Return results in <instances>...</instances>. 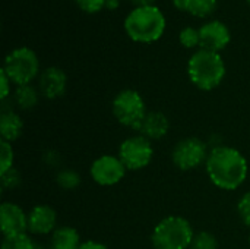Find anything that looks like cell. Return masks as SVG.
Here are the masks:
<instances>
[{
	"label": "cell",
	"mask_w": 250,
	"mask_h": 249,
	"mask_svg": "<svg viewBox=\"0 0 250 249\" xmlns=\"http://www.w3.org/2000/svg\"><path fill=\"white\" fill-rule=\"evenodd\" d=\"M217 0H185V12L196 18H208L217 9Z\"/></svg>",
	"instance_id": "ac0fdd59"
},
{
	"label": "cell",
	"mask_w": 250,
	"mask_h": 249,
	"mask_svg": "<svg viewBox=\"0 0 250 249\" xmlns=\"http://www.w3.org/2000/svg\"><path fill=\"white\" fill-rule=\"evenodd\" d=\"M0 229L3 236L28 233V213L15 203L0 205Z\"/></svg>",
	"instance_id": "8fae6325"
},
{
	"label": "cell",
	"mask_w": 250,
	"mask_h": 249,
	"mask_svg": "<svg viewBox=\"0 0 250 249\" xmlns=\"http://www.w3.org/2000/svg\"><path fill=\"white\" fill-rule=\"evenodd\" d=\"M218 248H220L218 239L215 238V235H214V233L207 232V230H202V232L195 233L193 241H192V244H190V249H218Z\"/></svg>",
	"instance_id": "44dd1931"
},
{
	"label": "cell",
	"mask_w": 250,
	"mask_h": 249,
	"mask_svg": "<svg viewBox=\"0 0 250 249\" xmlns=\"http://www.w3.org/2000/svg\"><path fill=\"white\" fill-rule=\"evenodd\" d=\"M195 232L190 222L182 216L161 219L151 235L154 249H190Z\"/></svg>",
	"instance_id": "277c9868"
},
{
	"label": "cell",
	"mask_w": 250,
	"mask_h": 249,
	"mask_svg": "<svg viewBox=\"0 0 250 249\" xmlns=\"http://www.w3.org/2000/svg\"><path fill=\"white\" fill-rule=\"evenodd\" d=\"M57 229V213L47 204H38L28 213V233L51 235Z\"/></svg>",
	"instance_id": "4fadbf2b"
},
{
	"label": "cell",
	"mask_w": 250,
	"mask_h": 249,
	"mask_svg": "<svg viewBox=\"0 0 250 249\" xmlns=\"http://www.w3.org/2000/svg\"><path fill=\"white\" fill-rule=\"evenodd\" d=\"M0 182H1V188L3 189H15L16 186L21 185V175L13 167V169L7 170L6 173L0 175Z\"/></svg>",
	"instance_id": "d4e9b609"
},
{
	"label": "cell",
	"mask_w": 250,
	"mask_h": 249,
	"mask_svg": "<svg viewBox=\"0 0 250 249\" xmlns=\"http://www.w3.org/2000/svg\"><path fill=\"white\" fill-rule=\"evenodd\" d=\"M75 3L85 13H98L105 7V0H75Z\"/></svg>",
	"instance_id": "484cf974"
},
{
	"label": "cell",
	"mask_w": 250,
	"mask_h": 249,
	"mask_svg": "<svg viewBox=\"0 0 250 249\" xmlns=\"http://www.w3.org/2000/svg\"><path fill=\"white\" fill-rule=\"evenodd\" d=\"M170 120L161 112H148L138 128V134L148 138L149 141H157L168 134Z\"/></svg>",
	"instance_id": "5bb4252c"
},
{
	"label": "cell",
	"mask_w": 250,
	"mask_h": 249,
	"mask_svg": "<svg viewBox=\"0 0 250 249\" xmlns=\"http://www.w3.org/2000/svg\"><path fill=\"white\" fill-rule=\"evenodd\" d=\"M37 88L40 94L47 100L60 98L67 88V75L64 73L63 69L57 66L45 68L38 76Z\"/></svg>",
	"instance_id": "7c38bea8"
},
{
	"label": "cell",
	"mask_w": 250,
	"mask_h": 249,
	"mask_svg": "<svg viewBox=\"0 0 250 249\" xmlns=\"http://www.w3.org/2000/svg\"><path fill=\"white\" fill-rule=\"evenodd\" d=\"M249 245H250V233H249Z\"/></svg>",
	"instance_id": "4dcf8cb0"
},
{
	"label": "cell",
	"mask_w": 250,
	"mask_h": 249,
	"mask_svg": "<svg viewBox=\"0 0 250 249\" xmlns=\"http://www.w3.org/2000/svg\"><path fill=\"white\" fill-rule=\"evenodd\" d=\"M119 158L127 169V172H138L148 167L154 157V147L152 141L142 135H133L126 138L117 153Z\"/></svg>",
	"instance_id": "52a82bcc"
},
{
	"label": "cell",
	"mask_w": 250,
	"mask_h": 249,
	"mask_svg": "<svg viewBox=\"0 0 250 249\" xmlns=\"http://www.w3.org/2000/svg\"><path fill=\"white\" fill-rule=\"evenodd\" d=\"M40 91L32 84L28 85H19L13 91V103L21 110H31L38 104L40 100Z\"/></svg>",
	"instance_id": "e0dca14e"
},
{
	"label": "cell",
	"mask_w": 250,
	"mask_h": 249,
	"mask_svg": "<svg viewBox=\"0 0 250 249\" xmlns=\"http://www.w3.org/2000/svg\"><path fill=\"white\" fill-rule=\"evenodd\" d=\"M205 170L214 186L223 191H234L246 182L249 163L237 148L217 145L209 150Z\"/></svg>",
	"instance_id": "6da1fadb"
},
{
	"label": "cell",
	"mask_w": 250,
	"mask_h": 249,
	"mask_svg": "<svg viewBox=\"0 0 250 249\" xmlns=\"http://www.w3.org/2000/svg\"><path fill=\"white\" fill-rule=\"evenodd\" d=\"M120 4V0H105V9L108 10H116Z\"/></svg>",
	"instance_id": "f546056e"
},
{
	"label": "cell",
	"mask_w": 250,
	"mask_h": 249,
	"mask_svg": "<svg viewBox=\"0 0 250 249\" xmlns=\"http://www.w3.org/2000/svg\"><path fill=\"white\" fill-rule=\"evenodd\" d=\"M10 90H12V81L9 79V76L4 73V70H0V100L4 103L9 95H10Z\"/></svg>",
	"instance_id": "4316f807"
},
{
	"label": "cell",
	"mask_w": 250,
	"mask_h": 249,
	"mask_svg": "<svg viewBox=\"0 0 250 249\" xmlns=\"http://www.w3.org/2000/svg\"><path fill=\"white\" fill-rule=\"evenodd\" d=\"M111 112L114 119L133 131H138L141 122L146 116V104L136 90H123L113 98Z\"/></svg>",
	"instance_id": "8992f818"
},
{
	"label": "cell",
	"mask_w": 250,
	"mask_h": 249,
	"mask_svg": "<svg viewBox=\"0 0 250 249\" xmlns=\"http://www.w3.org/2000/svg\"><path fill=\"white\" fill-rule=\"evenodd\" d=\"M188 75L196 88L212 91L226 78V63L220 53L199 48L188 60Z\"/></svg>",
	"instance_id": "3957f363"
},
{
	"label": "cell",
	"mask_w": 250,
	"mask_h": 249,
	"mask_svg": "<svg viewBox=\"0 0 250 249\" xmlns=\"http://www.w3.org/2000/svg\"><path fill=\"white\" fill-rule=\"evenodd\" d=\"M237 213L243 225L250 230V192L242 195V198L237 203Z\"/></svg>",
	"instance_id": "cb8c5ba5"
},
{
	"label": "cell",
	"mask_w": 250,
	"mask_h": 249,
	"mask_svg": "<svg viewBox=\"0 0 250 249\" xmlns=\"http://www.w3.org/2000/svg\"><path fill=\"white\" fill-rule=\"evenodd\" d=\"M180 44L185 48H195L201 44V37H199V29L193 28V26H185L180 31L179 35Z\"/></svg>",
	"instance_id": "603a6c76"
},
{
	"label": "cell",
	"mask_w": 250,
	"mask_h": 249,
	"mask_svg": "<svg viewBox=\"0 0 250 249\" xmlns=\"http://www.w3.org/2000/svg\"><path fill=\"white\" fill-rule=\"evenodd\" d=\"M78 249H108L107 245L101 244V242H97V241H85L81 244V247Z\"/></svg>",
	"instance_id": "83f0119b"
},
{
	"label": "cell",
	"mask_w": 250,
	"mask_h": 249,
	"mask_svg": "<svg viewBox=\"0 0 250 249\" xmlns=\"http://www.w3.org/2000/svg\"><path fill=\"white\" fill-rule=\"evenodd\" d=\"M248 3H249V4H250V0H248Z\"/></svg>",
	"instance_id": "1f68e13d"
},
{
	"label": "cell",
	"mask_w": 250,
	"mask_h": 249,
	"mask_svg": "<svg viewBox=\"0 0 250 249\" xmlns=\"http://www.w3.org/2000/svg\"><path fill=\"white\" fill-rule=\"evenodd\" d=\"M48 249H54V248H51V247H50V248H48Z\"/></svg>",
	"instance_id": "d6a6232c"
},
{
	"label": "cell",
	"mask_w": 250,
	"mask_h": 249,
	"mask_svg": "<svg viewBox=\"0 0 250 249\" xmlns=\"http://www.w3.org/2000/svg\"><path fill=\"white\" fill-rule=\"evenodd\" d=\"M56 183L63 191H75L81 185V176L72 169H63L56 175Z\"/></svg>",
	"instance_id": "ffe728a7"
},
{
	"label": "cell",
	"mask_w": 250,
	"mask_h": 249,
	"mask_svg": "<svg viewBox=\"0 0 250 249\" xmlns=\"http://www.w3.org/2000/svg\"><path fill=\"white\" fill-rule=\"evenodd\" d=\"M81 235L72 226H57L51 233L50 247L54 249H78L81 247Z\"/></svg>",
	"instance_id": "2e32d148"
},
{
	"label": "cell",
	"mask_w": 250,
	"mask_h": 249,
	"mask_svg": "<svg viewBox=\"0 0 250 249\" xmlns=\"http://www.w3.org/2000/svg\"><path fill=\"white\" fill-rule=\"evenodd\" d=\"M135 7H142V6H154L157 0H129Z\"/></svg>",
	"instance_id": "f1b7e54d"
},
{
	"label": "cell",
	"mask_w": 250,
	"mask_h": 249,
	"mask_svg": "<svg viewBox=\"0 0 250 249\" xmlns=\"http://www.w3.org/2000/svg\"><path fill=\"white\" fill-rule=\"evenodd\" d=\"M1 249H41L38 244L28 233L13 235V236H3Z\"/></svg>",
	"instance_id": "d6986e66"
},
{
	"label": "cell",
	"mask_w": 250,
	"mask_h": 249,
	"mask_svg": "<svg viewBox=\"0 0 250 249\" xmlns=\"http://www.w3.org/2000/svg\"><path fill=\"white\" fill-rule=\"evenodd\" d=\"M1 69L16 87L32 84V81L41 73L38 56L29 47H18L12 50L6 56Z\"/></svg>",
	"instance_id": "5b68a950"
},
{
	"label": "cell",
	"mask_w": 250,
	"mask_h": 249,
	"mask_svg": "<svg viewBox=\"0 0 250 249\" xmlns=\"http://www.w3.org/2000/svg\"><path fill=\"white\" fill-rule=\"evenodd\" d=\"M208 156L209 150L207 144L196 136H189L180 139L174 145L171 151V161L179 170L190 172L202 164L205 166Z\"/></svg>",
	"instance_id": "ba28073f"
},
{
	"label": "cell",
	"mask_w": 250,
	"mask_h": 249,
	"mask_svg": "<svg viewBox=\"0 0 250 249\" xmlns=\"http://www.w3.org/2000/svg\"><path fill=\"white\" fill-rule=\"evenodd\" d=\"M23 132V122L21 116L12 109H3L0 114V135L1 141L13 142Z\"/></svg>",
	"instance_id": "9a60e30c"
},
{
	"label": "cell",
	"mask_w": 250,
	"mask_h": 249,
	"mask_svg": "<svg viewBox=\"0 0 250 249\" xmlns=\"http://www.w3.org/2000/svg\"><path fill=\"white\" fill-rule=\"evenodd\" d=\"M201 44L199 47L208 51L220 53L231 41L230 29L221 21H209L199 28Z\"/></svg>",
	"instance_id": "30bf717a"
},
{
	"label": "cell",
	"mask_w": 250,
	"mask_h": 249,
	"mask_svg": "<svg viewBox=\"0 0 250 249\" xmlns=\"http://www.w3.org/2000/svg\"><path fill=\"white\" fill-rule=\"evenodd\" d=\"M127 169L119 158V156L113 154H103L97 157L91 167L89 175L92 181L100 186H114L123 181Z\"/></svg>",
	"instance_id": "9c48e42d"
},
{
	"label": "cell",
	"mask_w": 250,
	"mask_h": 249,
	"mask_svg": "<svg viewBox=\"0 0 250 249\" xmlns=\"http://www.w3.org/2000/svg\"><path fill=\"white\" fill-rule=\"evenodd\" d=\"M13 161H15V151H13L12 144L7 141H1L0 142V175L13 169Z\"/></svg>",
	"instance_id": "7402d4cb"
},
{
	"label": "cell",
	"mask_w": 250,
	"mask_h": 249,
	"mask_svg": "<svg viewBox=\"0 0 250 249\" xmlns=\"http://www.w3.org/2000/svg\"><path fill=\"white\" fill-rule=\"evenodd\" d=\"M125 31L127 37L136 43H155L158 41L167 26V21L160 7L142 6L132 9L125 18Z\"/></svg>",
	"instance_id": "7a4b0ae2"
}]
</instances>
